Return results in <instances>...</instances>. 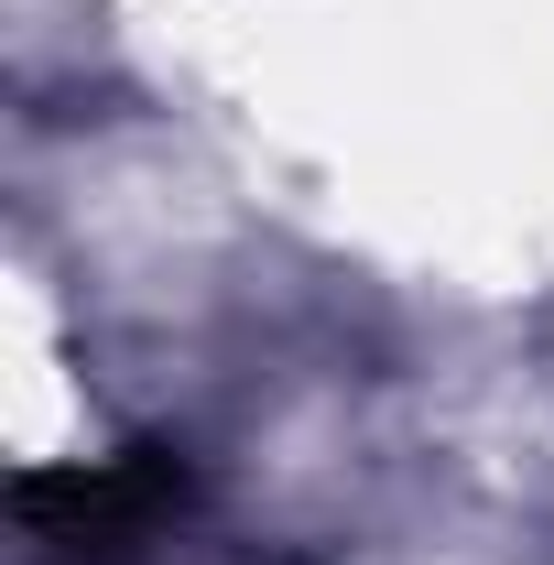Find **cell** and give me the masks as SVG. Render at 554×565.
I'll return each instance as SVG.
<instances>
[{
	"label": "cell",
	"mask_w": 554,
	"mask_h": 565,
	"mask_svg": "<svg viewBox=\"0 0 554 565\" xmlns=\"http://www.w3.org/2000/svg\"><path fill=\"white\" fill-rule=\"evenodd\" d=\"M152 500H163V468H152V457H120V468H87V479H33L22 511H33L55 544L87 555V544H120Z\"/></svg>",
	"instance_id": "obj_1"
}]
</instances>
